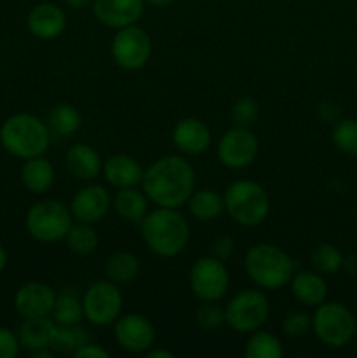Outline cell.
<instances>
[{
    "mask_svg": "<svg viewBox=\"0 0 357 358\" xmlns=\"http://www.w3.org/2000/svg\"><path fill=\"white\" fill-rule=\"evenodd\" d=\"M74 357L76 358H108L111 357V353H108V350H105L104 346L98 345V343L88 341L86 345H83L79 350H77Z\"/></svg>",
    "mask_w": 357,
    "mask_h": 358,
    "instance_id": "cell-39",
    "label": "cell"
},
{
    "mask_svg": "<svg viewBox=\"0 0 357 358\" xmlns=\"http://www.w3.org/2000/svg\"><path fill=\"white\" fill-rule=\"evenodd\" d=\"M216 152L219 163L227 170H245L258 157L259 140L251 128L234 124L220 135Z\"/></svg>",
    "mask_w": 357,
    "mask_h": 358,
    "instance_id": "cell-12",
    "label": "cell"
},
{
    "mask_svg": "<svg viewBox=\"0 0 357 358\" xmlns=\"http://www.w3.org/2000/svg\"><path fill=\"white\" fill-rule=\"evenodd\" d=\"M48 126L58 136H72L83 126V115L72 103H59L49 112Z\"/></svg>",
    "mask_w": 357,
    "mask_h": 358,
    "instance_id": "cell-28",
    "label": "cell"
},
{
    "mask_svg": "<svg viewBox=\"0 0 357 358\" xmlns=\"http://www.w3.org/2000/svg\"><path fill=\"white\" fill-rule=\"evenodd\" d=\"M114 339L125 352L146 355L156 341V329L144 315L126 313L114 322Z\"/></svg>",
    "mask_w": 357,
    "mask_h": 358,
    "instance_id": "cell-13",
    "label": "cell"
},
{
    "mask_svg": "<svg viewBox=\"0 0 357 358\" xmlns=\"http://www.w3.org/2000/svg\"><path fill=\"white\" fill-rule=\"evenodd\" d=\"M91 2L93 0H63V3L70 9H84V7L91 6Z\"/></svg>",
    "mask_w": 357,
    "mask_h": 358,
    "instance_id": "cell-41",
    "label": "cell"
},
{
    "mask_svg": "<svg viewBox=\"0 0 357 358\" xmlns=\"http://www.w3.org/2000/svg\"><path fill=\"white\" fill-rule=\"evenodd\" d=\"M312 332L328 348H345L357 334V318L346 304L326 299L312 315Z\"/></svg>",
    "mask_w": 357,
    "mask_h": 358,
    "instance_id": "cell-6",
    "label": "cell"
},
{
    "mask_svg": "<svg viewBox=\"0 0 357 358\" xmlns=\"http://www.w3.org/2000/svg\"><path fill=\"white\" fill-rule=\"evenodd\" d=\"M310 264L321 275H336L345 266V255H343V252L336 245L321 243L312 250Z\"/></svg>",
    "mask_w": 357,
    "mask_h": 358,
    "instance_id": "cell-31",
    "label": "cell"
},
{
    "mask_svg": "<svg viewBox=\"0 0 357 358\" xmlns=\"http://www.w3.org/2000/svg\"><path fill=\"white\" fill-rule=\"evenodd\" d=\"M149 198L139 187L115 189L112 196V208L122 220L132 224H140L149 212Z\"/></svg>",
    "mask_w": 357,
    "mask_h": 358,
    "instance_id": "cell-23",
    "label": "cell"
},
{
    "mask_svg": "<svg viewBox=\"0 0 357 358\" xmlns=\"http://www.w3.org/2000/svg\"><path fill=\"white\" fill-rule=\"evenodd\" d=\"M111 55L119 69L128 72L144 69L153 55L150 35L139 24L119 28L111 42Z\"/></svg>",
    "mask_w": 357,
    "mask_h": 358,
    "instance_id": "cell-10",
    "label": "cell"
},
{
    "mask_svg": "<svg viewBox=\"0 0 357 358\" xmlns=\"http://www.w3.org/2000/svg\"><path fill=\"white\" fill-rule=\"evenodd\" d=\"M142 191L154 206L181 208L196 187V171L186 157L167 154L144 170Z\"/></svg>",
    "mask_w": 357,
    "mask_h": 358,
    "instance_id": "cell-1",
    "label": "cell"
},
{
    "mask_svg": "<svg viewBox=\"0 0 357 358\" xmlns=\"http://www.w3.org/2000/svg\"><path fill=\"white\" fill-rule=\"evenodd\" d=\"M21 184L31 194H46L55 185L56 171L46 156L27 159L21 166Z\"/></svg>",
    "mask_w": 357,
    "mask_h": 358,
    "instance_id": "cell-24",
    "label": "cell"
},
{
    "mask_svg": "<svg viewBox=\"0 0 357 358\" xmlns=\"http://www.w3.org/2000/svg\"><path fill=\"white\" fill-rule=\"evenodd\" d=\"M56 296L51 285L44 282H27L14 294V310L21 318L51 317Z\"/></svg>",
    "mask_w": 357,
    "mask_h": 358,
    "instance_id": "cell-16",
    "label": "cell"
},
{
    "mask_svg": "<svg viewBox=\"0 0 357 358\" xmlns=\"http://www.w3.org/2000/svg\"><path fill=\"white\" fill-rule=\"evenodd\" d=\"M76 222L98 224L112 208V196L104 185L88 184L74 194L69 205Z\"/></svg>",
    "mask_w": 357,
    "mask_h": 358,
    "instance_id": "cell-14",
    "label": "cell"
},
{
    "mask_svg": "<svg viewBox=\"0 0 357 358\" xmlns=\"http://www.w3.org/2000/svg\"><path fill=\"white\" fill-rule=\"evenodd\" d=\"M51 129L48 122L28 112L9 115L0 126V145L18 159L46 156L51 145Z\"/></svg>",
    "mask_w": 357,
    "mask_h": 358,
    "instance_id": "cell-3",
    "label": "cell"
},
{
    "mask_svg": "<svg viewBox=\"0 0 357 358\" xmlns=\"http://www.w3.org/2000/svg\"><path fill=\"white\" fill-rule=\"evenodd\" d=\"M226 325L238 334H251L262 329L270 317V301L265 290L244 289L224 306Z\"/></svg>",
    "mask_w": 357,
    "mask_h": 358,
    "instance_id": "cell-8",
    "label": "cell"
},
{
    "mask_svg": "<svg viewBox=\"0 0 357 358\" xmlns=\"http://www.w3.org/2000/svg\"><path fill=\"white\" fill-rule=\"evenodd\" d=\"M192 219L200 222H214L224 213V199L216 189H198L186 203Z\"/></svg>",
    "mask_w": 357,
    "mask_h": 358,
    "instance_id": "cell-25",
    "label": "cell"
},
{
    "mask_svg": "<svg viewBox=\"0 0 357 358\" xmlns=\"http://www.w3.org/2000/svg\"><path fill=\"white\" fill-rule=\"evenodd\" d=\"M234 248H237V243H234L233 238L227 236V234H223V236H217L216 240H214L212 254L210 255H214V257L219 259V261L226 262L233 257Z\"/></svg>",
    "mask_w": 357,
    "mask_h": 358,
    "instance_id": "cell-38",
    "label": "cell"
},
{
    "mask_svg": "<svg viewBox=\"0 0 357 358\" xmlns=\"http://www.w3.org/2000/svg\"><path fill=\"white\" fill-rule=\"evenodd\" d=\"M65 164L70 175L76 177L77 180L91 182L98 175H102V164H104V161H102L100 154L90 143L77 142L74 145H70L69 150H66Z\"/></svg>",
    "mask_w": 357,
    "mask_h": 358,
    "instance_id": "cell-21",
    "label": "cell"
},
{
    "mask_svg": "<svg viewBox=\"0 0 357 358\" xmlns=\"http://www.w3.org/2000/svg\"><path fill=\"white\" fill-rule=\"evenodd\" d=\"M259 115H261V107L258 101L252 96H241L231 107V119L237 126H245L251 128L258 122Z\"/></svg>",
    "mask_w": 357,
    "mask_h": 358,
    "instance_id": "cell-35",
    "label": "cell"
},
{
    "mask_svg": "<svg viewBox=\"0 0 357 358\" xmlns=\"http://www.w3.org/2000/svg\"><path fill=\"white\" fill-rule=\"evenodd\" d=\"M189 289L200 301H220L230 289L226 262L214 255L200 257L189 271Z\"/></svg>",
    "mask_w": 357,
    "mask_h": 358,
    "instance_id": "cell-11",
    "label": "cell"
},
{
    "mask_svg": "<svg viewBox=\"0 0 357 358\" xmlns=\"http://www.w3.org/2000/svg\"><path fill=\"white\" fill-rule=\"evenodd\" d=\"M290 292L294 299L307 308H317L318 304L328 299V282L324 275H321L315 269H304V271H296L289 282Z\"/></svg>",
    "mask_w": 357,
    "mask_h": 358,
    "instance_id": "cell-20",
    "label": "cell"
},
{
    "mask_svg": "<svg viewBox=\"0 0 357 358\" xmlns=\"http://www.w3.org/2000/svg\"><path fill=\"white\" fill-rule=\"evenodd\" d=\"M331 140L340 152L357 157V119L346 117L336 121L332 126Z\"/></svg>",
    "mask_w": 357,
    "mask_h": 358,
    "instance_id": "cell-33",
    "label": "cell"
},
{
    "mask_svg": "<svg viewBox=\"0 0 357 358\" xmlns=\"http://www.w3.org/2000/svg\"><path fill=\"white\" fill-rule=\"evenodd\" d=\"M72 224L74 217L70 208L58 199H42L34 203L24 217L27 233L41 243H56L65 240Z\"/></svg>",
    "mask_w": 357,
    "mask_h": 358,
    "instance_id": "cell-7",
    "label": "cell"
},
{
    "mask_svg": "<svg viewBox=\"0 0 357 358\" xmlns=\"http://www.w3.org/2000/svg\"><path fill=\"white\" fill-rule=\"evenodd\" d=\"M244 269L248 280L261 290H280L289 285L296 262L275 243H255L247 250Z\"/></svg>",
    "mask_w": 357,
    "mask_h": 358,
    "instance_id": "cell-4",
    "label": "cell"
},
{
    "mask_svg": "<svg viewBox=\"0 0 357 358\" xmlns=\"http://www.w3.org/2000/svg\"><path fill=\"white\" fill-rule=\"evenodd\" d=\"M20 339L16 331L9 327H0V358H16L20 355Z\"/></svg>",
    "mask_w": 357,
    "mask_h": 358,
    "instance_id": "cell-37",
    "label": "cell"
},
{
    "mask_svg": "<svg viewBox=\"0 0 357 358\" xmlns=\"http://www.w3.org/2000/svg\"><path fill=\"white\" fill-rule=\"evenodd\" d=\"M56 324L51 317L23 318L18 325L16 334L21 348L34 353L42 348H51V339L55 334Z\"/></svg>",
    "mask_w": 357,
    "mask_h": 358,
    "instance_id": "cell-22",
    "label": "cell"
},
{
    "mask_svg": "<svg viewBox=\"0 0 357 358\" xmlns=\"http://www.w3.org/2000/svg\"><path fill=\"white\" fill-rule=\"evenodd\" d=\"M175 2H177V0H146L147 6H153V7H168Z\"/></svg>",
    "mask_w": 357,
    "mask_h": 358,
    "instance_id": "cell-42",
    "label": "cell"
},
{
    "mask_svg": "<svg viewBox=\"0 0 357 358\" xmlns=\"http://www.w3.org/2000/svg\"><path fill=\"white\" fill-rule=\"evenodd\" d=\"M172 142L181 154L202 156L212 143V131L202 119L184 117L172 129Z\"/></svg>",
    "mask_w": 357,
    "mask_h": 358,
    "instance_id": "cell-17",
    "label": "cell"
},
{
    "mask_svg": "<svg viewBox=\"0 0 357 358\" xmlns=\"http://www.w3.org/2000/svg\"><path fill=\"white\" fill-rule=\"evenodd\" d=\"M146 6V0H93L91 2L94 20L111 30H119L139 23Z\"/></svg>",
    "mask_w": 357,
    "mask_h": 358,
    "instance_id": "cell-15",
    "label": "cell"
},
{
    "mask_svg": "<svg viewBox=\"0 0 357 358\" xmlns=\"http://www.w3.org/2000/svg\"><path fill=\"white\" fill-rule=\"evenodd\" d=\"M224 212L241 227H255L266 220L272 208L268 191L251 178L234 180L223 192Z\"/></svg>",
    "mask_w": 357,
    "mask_h": 358,
    "instance_id": "cell-5",
    "label": "cell"
},
{
    "mask_svg": "<svg viewBox=\"0 0 357 358\" xmlns=\"http://www.w3.org/2000/svg\"><path fill=\"white\" fill-rule=\"evenodd\" d=\"M27 28L38 41H55L66 28L65 10L52 2L37 3L28 13Z\"/></svg>",
    "mask_w": 357,
    "mask_h": 358,
    "instance_id": "cell-18",
    "label": "cell"
},
{
    "mask_svg": "<svg viewBox=\"0 0 357 358\" xmlns=\"http://www.w3.org/2000/svg\"><path fill=\"white\" fill-rule=\"evenodd\" d=\"M195 320L203 331H217L220 325L226 324L224 308L220 306L219 301H202V304L196 308Z\"/></svg>",
    "mask_w": 357,
    "mask_h": 358,
    "instance_id": "cell-34",
    "label": "cell"
},
{
    "mask_svg": "<svg viewBox=\"0 0 357 358\" xmlns=\"http://www.w3.org/2000/svg\"><path fill=\"white\" fill-rule=\"evenodd\" d=\"M0 66H2V59H0Z\"/></svg>",
    "mask_w": 357,
    "mask_h": 358,
    "instance_id": "cell-44",
    "label": "cell"
},
{
    "mask_svg": "<svg viewBox=\"0 0 357 358\" xmlns=\"http://www.w3.org/2000/svg\"><path fill=\"white\" fill-rule=\"evenodd\" d=\"M90 341L86 329L77 325H56L51 339V350L58 355H76L77 350Z\"/></svg>",
    "mask_w": 357,
    "mask_h": 358,
    "instance_id": "cell-29",
    "label": "cell"
},
{
    "mask_svg": "<svg viewBox=\"0 0 357 358\" xmlns=\"http://www.w3.org/2000/svg\"><path fill=\"white\" fill-rule=\"evenodd\" d=\"M65 243L70 252L77 255H90L100 245V236H98L94 224L76 222L69 229L65 236Z\"/></svg>",
    "mask_w": 357,
    "mask_h": 358,
    "instance_id": "cell-30",
    "label": "cell"
},
{
    "mask_svg": "<svg viewBox=\"0 0 357 358\" xmlns=\"http://www.w3.org/2000/svg\"><path fill=\"white\" fill-rule=\"evenodd\" d=\"M102 175L114 189L139 187L142 184L144 168L140 161L130 154H112L102 164Z\"/></svg>",
    "mask_w": 357,
    "mask_h": 358,
    "instance_id": "cell-19",
    "label": "cell"
},
{
    "mask_svg": "<svg viewBox=\"0 0 357 358\" xmlns=\"http://www.w3.org/2000/svg\"><path fill=\"white\" fill-rule=\"evenodd\" d=\"M104 275L105 278L118 283V285L133 282L140 275V259L132 252H114L105 261Z\"/></svg>",
    "mask_w": 357,
    "mask_h": 358,
    "instance_id": "cell-26",
    "label": "cell"
},
{
    "mask_svg": "<svg viewBox=\"0 0 357 358\" xmlns=\"http://www.w3.org/2000/svg\"><path fill=\"white\" fill-rule=\"evenodd\" d=\"M146 357L147 358H175V353L164 348H150L149 352L146 353Z\"/></svg>",
    "mask_w": 357,
    "mask_h": 358,
    "instance_id": "cell-40",
    "label": "cell"
},
{
    "mask_svg": "<svg viewBox=\"0 0 357 358\" xmlns=\"http://www.w3.org/2000/svg\"><path fill=\"white\" fill-rule=\"evenodd\" d=\"M84 320L94 327L114 325L122 315V292L118 283L98 280L91 283L83 296Z\"/></svg>",
    "mask_w": 357,
    "mask_h": 358,
    "instance_id": "cell-9",
    "label": "cell"
},
{
    "mask_svg": "<svg viewBox=\"0 0 357 358\" xmlns=\"http://www.w3.org/2000/svg\"><path fill=\"white\" fill-rule=\"evenodd\" d=\"M139 226L146 247L161 259L177 257L186 250L191 238L188 219L178 208L154 206Z\"/></svg>",
    "mask_w": 357,
    "mask_h": 358,
    "instance_id": "cell-2",
    "label": "cell"
},
{
    "mask_svg": "<svg viewBox=\"0 0 357 358\" xmlns=\"http://www.w3.org/2000/svg\"><path fill=\"white\" fill-rule=\"evenodd\" d=\"M56 325H77L84 318L83 299L72 292H63L56 296L55 308L51 313Z\"/></svg>",
    "mask_w": 357,
    "mask_h": 358,
    "instance_id": "cell-32",
    "label": "cell"
},
{
    "mask_svg": "<svg viewBox=\"0 0 357 358\" xmlns=\"http://www.w3.org/2000/svg\"><path fill=\"white\" fill-rule=\"evenodd\" d=\"M6 266H7V252L6 248L2 247V243H0V273L6 269Z\"/></svg>",
    "mask_w": 357,
    "mask_h": 358,
    "instance_id": "cell-43",
    "label": "cell"
},
{
    "mask_svg": "<svg viewBox=\"0 0 357 358\" xmlns=\"http://www.w3.org/2000/svg\"><path fill=\"white\" fill-rule=\"evenodd\" d=\"M282 331L287 338H301L312 332V315L304 311H293L286 315L282 322Z\"/></svg>",
    "mask_w": 357,
    "mask_h": 358,
    "instance_id": "cell-36",
    "label": "cell"
},
{
    "mask_svg": "<svg viewBox=\"0 0 357 358\" xmlns=\"http://www.w3.org/2000/svg\"><path fill=\"white\" fill-rule=\"evenodd\" d=\"M245 358H282L284 345L276 334L270 331L251 332L244 346Z\"/></svg>",
    "mask_w": 357,
    "mask_h": 358,
    "instance_id": "cell-27",
    "label": "cell"
}]
</instances>
